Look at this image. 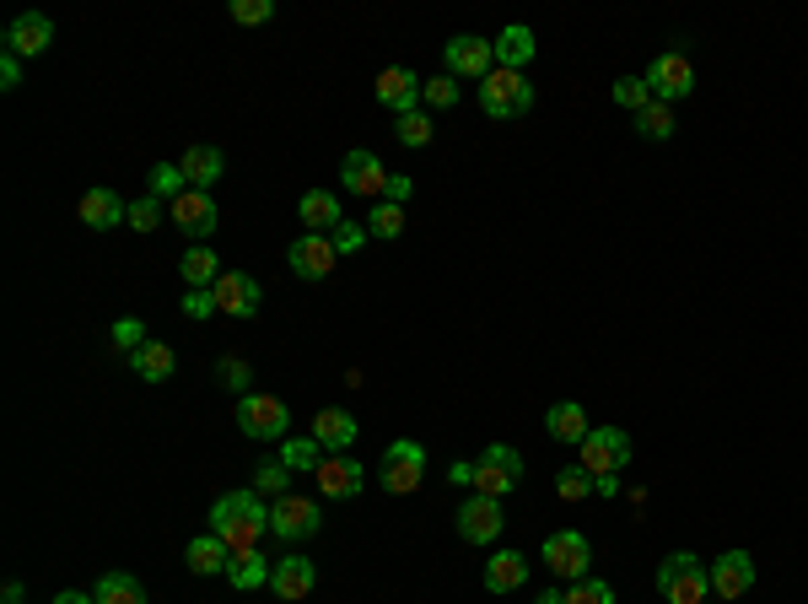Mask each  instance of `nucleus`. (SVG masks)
Returning <instances> with one entry per match:
<instances>
[{"instance_id": "obj_1", "label": "nucleus", "mask_w": 808, "mask_h": 604, "mask_svg": "<svg viewBox=\"0 0 808 604\" xmlns=\"http://www.w3.org/2000/svg\"><path fill=\"white\" fill-rule=\"evenodd\" d=\"M211 529L232 545V551H259V539L270 534V507L259 502V492H227L211 507Z\"/></svg>"}, {"instance_id": "obj_2", "label": "nucleus", "mask_w": 808, "mask_h": 604, "mask_svg": "<svg viewBox=\"0 0 808 604\" xmlns=\"http://www.w3.org/2000/svg\"><path fill=\"white\" fill-rule=\"evenodd\" d=\"M658 594L668 604H706V594H711V567H701V556H690V551H674L664 567H658Z\"/></svg>"}, {"instance_id": "obj_3", "label": "nucleus", "mask_w": 808, "mask_h": 604, "mask_svg": "<svg viewBox=\"0 0 808 604\" xmlns=\"http://www.w3.org/2000/svg\"><path fill=\"white\" fill-rule=\"evenodd\" d=\"M533 103V81L523 71H507V66H496L486 81H480V108L491 113V119H518L528 113Z\"/></svg>"}, {"instance_id": "obj_4", "label": "nucleus", "mask_w": 808, "mask_h": 604, "mask_svg": "<svg viewBox=\"0 0 808 604\" xmlns=\"http://www.w3.org/2000/svg\"><path fill=\"white\" fill-rule=\"evenodd\" d=\"M238 427L248 437H259V443H286L291 437V410L276 394H243L238 399Z\"/></svg>"}, {"instance_id": "obj_5", "label": "nucleus", "mask_w": 808, "mask_h": 604, "mask_svg": "<svg viewBox=\"0 0 808 604\" xmlns=\"http://www.w3.org/2000/svg\"><path fill=\"white\" fill-rule=\"evenodd\" d=\"M518 481H523V454L507 448V443H491L475 459V492L480 497H507V492H518Z\"/></svg>"}, {"instance_id": "obj_6", "label": "nucleus", "mask_w": 808, "mask_h": 604, "mask_svg": "<svg viewBox=\"0 0 808 604\" xmlns=\"http://www.w3.org/2000/svg\"><path fill=\"white\" fill-rule=\"evenodd\" d=\"M421 475H426V448H421V443H410V437L388 443L383 475H378L388 497H410V492H421Z\"/></svg>"}, {"instance_id": "obj_7", "label": "nucleus", "mask_w": 808, "mask_h": 604, "mask_svg": "<svg viewBox=\"0 0 808 604\" xmlns=\"http://www.w3.org/2000/svg\"><path fill=\"white\" fill-rule=\"evenodd\" d=\"M588 562H593V545H588V534L582 529L545 534V567H550V577L577 583V577H588Z\"/></svg>"}, {"instance_id": "obj_8", "label": "nucleus", "mask_w": 808, "mask_h": 604, "mask_svg": "<svg viewBox=\"0 0 808 604\" xmlns=\"http://www.w3.org/2000/svg\"><path fill=\"white\" fill-rule=\"evenodd\" d=\"M636 459V443L620 427H593L582 443V469L588 475H620Z\"/></svg>"}, {"instance_id": "obj_9", "label": "nucleus", "mask_w": 808, "mask_h": 604, "mask_svg": "<svg viewBox=\"0 0 808 604\" xmlns=\"http://www.w3.org/2000/svg\"><path fill=\"white\" fill-rule=\"evenodd\" d=\"M453 524H458V534H463V545H491L496 534L507 529V507H501V497H475L463 502L453 513Z\"/></svg>"}, {"instance_id": "obj_10", "label": "nucleus", "mask_w": 808, "mask_h": 604, "mask_svg": "<svg viewBox=\"0 0 808 604\" xmlns=\"http://www.w3.org/2000/svg\"><path fill=\"white\" fill-rule=\"evenodd\" d=\"M647 87H652L658 103H679V98L696 92V71H690V60H685L679 49H668V55H658V60L647 66Z\"/></svg>"}, {"instance_id": "obj_11", "label": "nucleus", "mask_w": 808, "mask_h": 604, "mask_svg": "<svg viewBox=\"0 0 808 604\" xmlns=\"http://www.w3.org/2000/svg\"><path fill=\"white\" fill-rule=\"evenodd\" d=\"M335 259H340V249H335V238H323V232H302V238L291 244V254H286V265H291L297 281H323V276H335Z\"/></svg>"}, {"instance_id": "obj_12", "label": "nucleus", "mask_w": 808, "mask_h": 604, "mask_svg": "<svg viewBox=\"0 0 808 604\" xmlns=\"http://www.w3.org/2000/svg\"><path fill=\"white\" fill-rule=\"evenodd\" d=\"M442 60H448V76H475V81H486V76L496 71V43L480 33H458V38H448Z\"/></svg>"}, {"instance_id": "obj_13", "label": "nucleus", "mask_w": 808, "mask_h": 604, "mask_svg": "<svg viewBox=\"0 0 808 604\" xmlns=\"http://www.w3.org/2000/svg\"><path fill=\"white\" fill-rule=\"evenodd\" d=\"M318 502H308V497H276V507H270V534H281L286 545H297V539H313L318 534Z\"/></svg>"}, {"instance_id": "obj_14", "label": "nucleus", "mask_w": 808, "mask_h": 604, "mask_svg": "<svg viewBox=\"0 0 808 604\" xmlns=\"http://www.w3.org/2000/svg\"><path fill=\"white\" fill-rule=\"evenodd\" d=\"M49 43H54V22H49L43 11H22V17L6 28V55H17V60L49 55Z\"/></svg>"}, {"instance_id": "obj_15", "label": "nucleus", "mask_w": 808, "mask_h": 604, "mask_svg": "<svg viewBox=\"0 0 808 604\" xmlns=\"http://www.w3.org/2000/svg\"><path fill=\"white\" fill-rule=\"evenodd\" d=\"M168 216L178 221V232H189L194 244H200V238H211L216 221H221V211H216V200L206 195V189H183L173 206H168Z\"/></svg>"}, {"instance_id": "obj_16", "label": "nucleus", "mask_w": 808, "mask_h": 604, "mask_svg": "<svg viewBox=\"0 0 808 604\" xmlns=\"http://www.w3.org/2000/svg\"><path fill=\"white\" fill-rule=\"evenodd\" d=\"M388 178L393 174H388L372 151H346V162H340V184H346L351 195H367V200H383Z\"/></svg>"}, {"instance_id": "obj_17", "label": "nucleus", "mask_w": 808, "mask_h": 604, "mask_svg": "<svg viewBox=\"0 0 808 604\" xmlns=\"http://www.w3.org/2000/svg\"><path fill=\"white\" fill-rule=\"evenodd\" d=\"M367 486V469H361V459H351V454H323V464H318V492L335 502L356 497Z\"/></svg>"}, {"instance_id": "obj_18", "label": "nucleus", "mask_w": 808, "mask_h": 604, "mask_svg": "<svg viewBox=\"0 0 808 604\" xmlns=\"http://www.w3.org/2000/svg\"><path fill=\"white\" fill-rule=\"evenodd\" d=\"M211 291H216V308L232 314V319H253L259 314V281L243 276V270H221V281Z\"/></svg>"}, {"instance_id": "obj_19", "label": "nucleus", "mask_w": 808, "mask_h": 604, "mask_svg": "<svg viewBox=\"0 0 808 604\" xmlns=\"http://www.w3.org/2000/svg\"><path fill=\"white\" fill-rule=\"evenodd\" d=\"M711 588H717L722 600H744V594L755 588V556H749V551H722V556L711 562Z\"/></svg>"}, {"instance_id": "obj_20", "label": "nucleus", "mask_w": 808, "mask_h": 604, "mask_svg": "<svg viewBox=\"0 0 808 604\" xmlns=\"http://www.w3.org/2000/svg\"><path fill=\"white\" fill-rule=\"evenodd\" d=\"M426 98V81L416 71H405V66H388L383 76H378V103L393 108V113H416Z\"/></svg>"}, {"instance_id": "obj_21", "label": "nucleus", "mask_w": 808, "mask_h": 604, "mask_svg": "<svg viewBox=\"0 0 808 604\" xmlns=\"http://www.w3.org/2000/svg\"><path fill=\"white\" fill-rule=\"evenodd\" d=\"M313 583H318V572L308 556H281L276 562V572H270V588H276V600L286 604H297V600H308L313 594Z\"/></svg>"}, {"instance_id": "obj_22", "label": "nucleus", "mask_w": 808, "mask_h": 604, "mask_svg": "<svg viewBox=\"0 0 808 604\" xmlns=\"http://www.w3.org/2000/svg\"><path fill=\"white\" fill-rule=\"evenodd\" d=\"M81 221H87L92 232H108V227L130 221V206H124L113 189H103V184H98V189H87V195H81Z\"/></svg>"}, {"instance_id": "obj_23", "label": "nucleus", "mask_w": 808, "mask_h": 604, "mask_svg": "<svg viewBox=\"0 0 808 604\" xmlns=\"http://www.w3.org/2000/svg\"><path fill=\"white\" fill-rule=\"evenodd\" d=\"M545 427H550V437H556V443H577V448H582V443H588V410H582V405H577V399H561V405H550V410H545Z\"/></svg>"}, {"instance_id": "obj_24", "label": "nucleus", "mask_w": 808, "mask_h": 604, "mask_svg": "<svg viewBox=\"0 0 808 604\" xmlns=\"http://www.w3.org/2000/svg\"><path fill=\"white\" fill-rule=\"evenodd\" d=\"M183 562H189V572H200V577H211V572H227V562H232V545L221 539L216 529H206L200 539H189V551H183Z\"/></svg>"}, {"instance_id": "obj_25", "label": "nucleus", "mask_w": 808, "mask_h": 604, "mask_svg": "<svg viewBox=\"0 0 808 604\" xmlns=\"http://www.w3.org/2000/svg\"><path fill=\"white\" fill-rule=\"evenodd\" d=\"M523 583H528L523 551H496L491 562H486V588H491V594H512V588H523Z\"/></svg>"}, {"instance_id": "obj_26", "label": "nucleus", "mask_w": 808, "mask_h": 604, "mask_svg": "<svg viewBox=\"0 0 808 604\" xmlns=\"http://www.w3.org/2000/svg\"><path fill=\"white\" fill-rule=\"evenodd\" d=\"M313 437L323 443V454H346V448L356 443V416L351 410H318Z\"/></svg>"}, {"instance_id": "obj_27", "label": "nucleus", "mask_w": 808, "mask_h": 604, "mask_svg": "<svg viewBox=\"0 0 808 604\" xmlns=\"http://www.w3.org/2000/svg\"><path fill=\"white\" fill-rule=\"evenodd\" d=\"M270 572H276V562H265L259 551H232V562H227V583H232L238 594H253V588L270 583Z\"/></svg>"}, {"instance_id": "obj_28", "label": "nucleus", "mask_w": 808, "mask_h": 604, "mask_svg": "<svg viewBox=\"0 0 808 604\" xmlns=\"http://www.w3.org/2000/svg\"><path fill=\"white\" fill-rule=\"evenodd\" d=\"M178 168H183V178H189V189H211L227 162H221V151H216V146L200 141V146H189V151L178 157Z\"/></svg>"}, {"instance_id": "obj_29", "label": "nucleus", "mask_w": 808, "mask_h": 604, "mask_svg": "<svg viewBox=\"0 0 808 604\" xmlns=\"http://www.w3.org/2000/svg\"><path fill=\"white\" fill-rule=\"evenodd\" d=\"M130 367H136V378H146V384H168L178 373V356H173V346H162V340H146L141 351L130 356Z\"/></svg>"}, {"instance_id": "obj_30", "label": "nucleus", "mask_w": 808, "mask_h": 604, "mask_svg": "<svg viewBox=\"0 0 808 604\" xmlns=\"http://www.w3.org/2000/svg\"><path fill=\"white\" fill-rule=\"evenodd\" d=\"M297 216H302L308 232H323V227H340V221H346L340 200H335V189H308L302 206H297Z\"/></svg>"}, {"instance_id": "obj_31", "label": "nucleus", "mask_w": 808, "mask_h": 604, "mask_svg": "<svg viewBox=\"0 0 808 604\" xmlns=\"http://www.w3.org/2000/svg\"><path fill=\"white\" fill-rule=\"evenodd\" d=\"M491 43H496V66H507V71H523L533 60V28H523V22L501 28V38H491Z\"/></svg>"}, {"instance_id": "obj_32", "label": "nucleus", "mask_w": 808, "mask_h": 604, "mask_svg": "<svg viewBox=\"0 0 808 604\" xmlns=\"http://www.w3.org/2000/svg\"><path fill=\"white\" fill-rule=\"evenodd\" d=\"M178 270H183L189 291H211V286L221 281V259L211 254V244H194V249L178 259Z\"/></svg>"}, {"instance_id": "obj_33", "label": "nucleus", "mask_w": 808, "mask_h": 604, "mask_svg": "<svg viewBox=\"0 0 808 604\" xmlns=\"http://www.w3.org/2000/svg\"><path fill=\"white\" fill-rule=\"evenodd\" d=\"M92 600L98 604H146V588H141V577H130V572H103L98 588H92Z\"/></svg>"}, {"instance_id": "obj_34", "label": "nucleus", "mask_w": 808, "mask_h": 604, "mask_svg": "<svg viewBox=\"0 0 808 604\" xmlns=\"http://www.w3.org/2000/svg\"><path fill=\"white\" fill-rule=\"evenodd\" d=\"M281 464L291 469V475H318V464H323V443H318V437H286Z\"/></svg>"}, {"instance_id": "obj_35", "label": "nucleus", "mask_w": 808, "mask_h": 604, "mask_svg": "<svg viewBox=\"0 0 808 604\" xmlns=\"http://www.w3.org/2000/svg\"><path fill=\"white\" fill-rule=\"evenodd\" d=\"M636 130H641L647 141H668V136H674V103H658V98H652V103L636 113Z\"/></svg>"}, {"instance_id": "obj_36", "label": "nucleus", "mask_w": 808, "mask_h": 604, "mask_svg": "<svg viewBox=\"0 0 808 604\" xmlns=\"http://www.w3.org/2000/svg\"><path fill=\"white\" fill-rule=\"evenodd\" d=\"M183 189H189V178H183L178 162H157V168H151V200H168V206H173Z\"/></svg>"}, {"instance_id": "obj_37", "label": "nucleus", "mask_w": 808, "mask_h": 604, "mask_svg": "<svg viewBox=\"0 0 808 604\" xmlns=\"http://www.w3.org/2000/svg\"><path fill=\"white\" fill-rule=\"evenodd\" d=\"M367 232H372V238H399V232H405V206L378 200V206H372V216H367Z\"/></svg>"}, {"instance_id": "obj_38", "label": "nucleus", "mask_w": 808, "mask_h": 604, "mask_svg": "<svg viewBox=\"0 0 808 604\" xmlns=\"http://www.w3.org/2000/svg\"><path fill=\"white\" fill-rule=\"evenodd\" d=\"M253 492H259V497H286V492H291V469H286L281 459L259 464V469H253Z\"/></svg>"}, {"instance_id": "obj_39", "label": "nucleus", "mask_w": 808, "mask_h": 604, "mask_svg": "<svg viewBox=\"0 0 808 604\" xmlns=\"http://www.w3.org/2000/svg\"><path fill=\"white\" fill-rule=\"evenodd\" d=\"M615 103L631 108V113H641V108L652 103V87H647V76H620V81H615Z\"/></svg>"}, {"instance_id": "obj_40", "label": "nucleus", "mask_w": 808, "mask_h": 604, "mask_svg": "<svg viewBox=\"0 0 808 604\" xmlns=\"http://www.w3.org/2000/svg\"><path fill=\"white\" fill-rule=\"evenodd\" d=\"M566 604H615V588H609L603 577H577L571 594H566Z\"/></svg>"}, {"instance_id": "obj_41", "label": "nucleus", "mask_w": 808, "mask_h": 604, "mask_svg": "<svg viewBox=\"0 0 808 604\" xmlns=\"http://www.w3.org/2000/svg\"><path fill=\"white\" fill-rule=\"evenodd\" d=\"M393 136H399V146H426L431 141V119H426L421 108H416V113H399Z\"/></svg>"}, {"instance_id": "obj_42", "label": "nucleus", "mask_w": 808, "mask_h": 604, "mask_svg": "<svg viewBox=\"0 0 808 604\" xmlns=\"http://www.w3.org/2000/svg\"><path fill=\"white\" fill-rule=\"evenodd\" d=\"M556 492H561V502H582V497H593V475H588L582 464H577V469H561Z\"/></svg>"}, {"instance_id": "obj_43", "label": "nucleus", "mask_w": 808, "mask_h": 604, "mask_svg": "<svg viewBox=\"0 0 808 604\" xmlns=\"http://www.w3.org/2000/svg\"><path fill=\"white\" fill-rule=\"evenodd\" d=\"M276 17V0H232V22H243V28H265Z\"/></svg>"}, {"instance_id": "obj_44", "label": "nucleus", "mask_w": 808, "mask_h": 604, "mask_svg": "<svg viewBox=\"0 0 808 604\" xmlns=\"http://www.w3.org/2000/svg\"><path fill=\"white\" fill-rule=\"evenodd\" d=\"M421 103H431V108H453L458 103V76H431V81H426V98Z\"/></svg>"}, {"instance_id": "obj_45", "label": "nucleus", "mask_w": 808, "mask_h": 604, "mask_svg": "<svg viewBox=\"0 0 808 604\" xmlns=\"http://www.w3.org/2000/svg\"><path fill=\"white\" fill-rule=\"evenodd\" d=\"M130 227L136 232H157L162 227V200H151V195L146 200H130Z\"/></svg>"}, {"instance_id": "obj_46", "label": "nucleus", "mask_w": 808, "mask_h": 604, "mask_svg": "<svg viewBox=\"0 0 808 604\" xmlns=\"http://www.w3.org/2000/svg\"><path fill=\"white\" fill-rule=\"evenodd\" d=\"M146 340H151V335H146V324H141V319H119V324H113V346H119V351L136 356V351L146 346Z\"/></svg>"}, {"instance_id": "obj_47", "label": "nucleus", "mask_w": 808, "mask_h": 604, "mask_svg": "<svg viewBox=\"0 0 808 604\" xmlns=\"http://www.w3.org/2000/svg\"><path fill=\"white\" fill-rule=\"evenodd\" d=\"M367 238H372V232H367V227H356V221H340V227H335V249H340V254H356Z\"/></svg>"}, {"instance_id": "obj_48", "label": "nucleus", "mask_w": 808, "mask_h": 604, "mask_svg": "<svg viewBox=\"0 0 808 604\" xmlns=\"http://www.w3.org/2000/svg\"><path fill=\"white\" fill-rule=\"evenodd\" d=\"M211 314H221L216 308V291H189L183 297V319H211Z\"/></svg>"}, {"instance_id": "obj_49", "label": "nucleus", "mask_w": 808, "mask_h": 604, "mask_svg": "<svg viewBox=\"0 0 808 604\" xmlns=\"http://www.w3.org/2000/svg\"><path fill=\"white\" fill-rule=\"evenodd\" d=\"M221 378H227V384H232V389H243V394H248V384H253V373H248L243 362H232V356H227V362H221Z\"/></svg>"}, {"instance_id": "obj_50", "label": "nucleus", "mask_w": 808, "mask_h": 604, "mask_svg": "<svg viewBox=\"0 0 808 604\" xmlns=\"http://www.w3.org/2000/svg\"><path fill=\"white\" fill-rule=\"evenodd\" d=\"M410 195H416V184H410V178H399V174L388 178V195H383V200H393V206H405Z\"/></svg>"}, {"instance_id": "obj_51", "label": "nucleus", "mask_w": 808, "mask_h": 604, "mask_svg": "<svg viewBox=\"0 0 808 604\" xmlns=\"http://www.w3.org/2000/svg\"><path fill=\"white\" fill-rule=\"evenodd\" d=\"M17 81H22V60H17V55H6V60H0V87L11 92Z\"/></svg>"}, {"instance_id": "obj_52", "label": "nucleus", "mask_w": 808, "mask_h": 604, "mask_svg": "<svg viewBox=\"0 0 808 604\" xmlns=\"http://www.w3.org/2000/svg\"><path fill=\"white\" fill-rule=\"evenodd\" d=\"M448 481H458V486H475V464H463V459H458L453 469H448Z\"/></svg>"}, {"instance_id": "obj_53", "label": "nucleus", "mask_w": 808, "mask_h": 604, "mask_svg": "<svg viewBox=\"0 0 808 604\" xmlns=\"http://www.w3.org/2000/svg\"><path fill=\"white\" fill-rule=\"evenodd\" d=\"M593 492H598V497H615V492H620V481H615V475H593Z\"/></svg>"}, {"instance_id": "obj_54", "label": "nucleus", "mask_w": 808, "mask_h": 604, "mask_svg": "<svg viewBox=\"0 0 808 604\" xmlns=\"http://www.w3.org/2000/svg\"><path fill=\"white\" fill-rule=\"evenodd\" d=\"M54 604H98L92 594H76V588H66V594H54Z\"/></svg>"}, {"instance_id": "obj_55", "label": "nucleus", "mask_w": 808, "mask_h": 604, "mask_svg": "<svg viewBox=\"0 0 808 604\" xmlns=\"http://www.w3.org/2000/svg\"><path fill=\"white\" fill-rule=\"evenodd\" d=\"M533 604H566V594H556V588H545V594H539Z\"/></svg>"}]
</instances>
